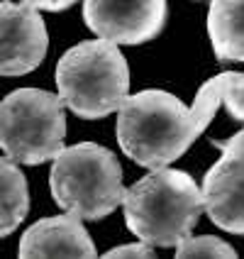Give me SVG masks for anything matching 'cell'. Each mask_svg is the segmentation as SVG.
Wrapping results in <instances>:
<instances>
[{"instance_id": "277c9868", "label": "cell", "mask_w": 244, "mask_h": 259, "mask_svg": "<svg viewBox=\"0 0 244 259\" xmlns=\"http://www.w3.org/2000/svg\"><path fill=\"white\" fill-rule=\"evenodd\" d=\"M52 161L49 188L66 213L81 220H103L122 205V169L108 147L78 142L61 147Z\"/></svg>"}, {"instance_id": "8fae6325", "label": "cell", "mask_w": 244, "mask_h": 259, "mask_svg": "<svg viewBox=\"0 0 244 259\" xmlns=\"http://www.w3.org/2000/svg\"><path fill=\"white\" fill-rule=\"evenodd\" d=\"M29 210V188L25 174L13 159H0V237L13 235Z\"/></svg>"}, {"instance_id": "5b68a950", "label": "cell", "mask_w": 244, "mask_h": 259, "mask_svg": "<svg viewBox=\"0 0 244 259\" xmlns=\"http://www.w3.org/2000/svg\"><path fill=\"white\" fill-rule=\"evenodd\" d=\"M66 137L64 101L42 88H17L0 101V149L15 164L37 166L59 154Z\"/></svg>"}, {"instance_id": "3957f363", "label": "cell", "mask_w": 244, "mask_h": 259, "mask_svg": "<svg viewBox=\"0 0 244 259\" xmlns=\"http://www.w3.org/2000/svg\"><path fill=\"white\" fill-rule=\"evenodd\" d=\"M59 98L73 115L101 120L115 113L129 93V69L117 44L86 39L57 64Z\"/></svg>"}, {"instance_id": "5bb4252c", "label": "cell", "mask_w": 244, "mask_h": 259, "mask_svg": "<svg viewBox=\"0 0 244 259\" xmlns=\"http://www.w3.org/2000/svg\"><path fill=\"white\" fill-rule=\"evenodd\" d=\"M105 259H117V257H154V247L147 245V242H129V245H120V247H113L108 249Z\"/></svg>"}, {"instance_id": "6da1fadb", "label": "cell", "mask_w": 244, "mask_h": 259, "mask_svg": "<svg viewBox=\"0 0 244 259\" xmlns=\"http://www.w3.org/2000/svg\"><path fill=\"white\" fill-rule=\"evenodd\" d=\"M220 108L215 78L205 81L196 103L186 108L166 91H139L117 108V142L134 164L147 169L169 166L186 154V149L203 135Z\"/></svg>"}, {"instance_id": "30bf717a", "label": "cell", "mask_w": 244, "mask_h": 259, "mask_svg": "<svg viewBox=\"0 0 244 259\" xmlns=\"http://www.w3.org/2000/svg\"><path fill=\"white\" fill-rule=\"evenodd\" d=\"M208 34L217 61H244V0H213Z\"/></svg>"}, {"instance_id": "2e32d148", "label": "cell", "mask_w": 244, "mask_h": 259, "mask_svg": "<svg viewBox=\"0 0 244 259\" xmlns=\"http://www.w3.org/2000/svg\"><path fill=\"white\" fill-rule=\"evenodd\" d=\"M29 5H34L37 10H49V13H54V0H27Z\"/></svg>"}, {"instance_id": "ba28073f", "label": "cell", "mask_w": 244, "mask_h": 259, "mask_svg": "<svg viewBox=\"0 0 244 259\" xmlns=\"http://www.w3.org/2000/svg\"><path fill=\"white\" fill-rule=\"evenodd\" d=\"M203 210L217 228L244 235V152H222L203 179Z\"/></svg>"}, {"instance_id": "7a4b0ae2", "label": "cell", "mask_w": 244, "mask_h": 259, "mask_svg": "<svg viewBox=\"0 0 244 259\" xmlns=\"http://www.w3.org/2000/svg\"><path fill=\"white\" fill-rule=\"evenodd\" d=\"M125 223L137 240L152 247H176L203 215V193L196 179L159 166L125 188Z\"/></svg>"}, {"instance_id": "7c38bea8", "label": "cell", "mask_w": 244, "mask_h": 259, "mask_svg": "<svg viewBox=\"0 0 244 259\" xmlns=\"http://www.w3.org/2000/svg\"><path fill=\"white\" fill-rule=\"evenodd\" d=\"M176 257L188 259V257H222V259H234L237 252L234 247L227 245L225 240L213 237V235H201V237H190L186 235L178 245H176Z\"/></svg>"}, {"instance_id": "8992f818", "label": "cell", "mask_w": 244, "mask_h": 259, "mask_svg": "<svg viewBox=\"0 0 244 259\" xmlns=\"http://www.w3.org/2000/svg\"><path fill=\"white\" fill-rule=\"evenodd\" d=\"M78 0H54V13ZM83 20L101 39L113 44L152 42L166 22V0H83Z\"/></svg>"}, {"instance_id": "52a82bcc", "label": "cell", "mask_w": 244, "mask_h": 259, "mask_svg": "<svg viewBox=\"0 0 244 259\" xmlns=\"http://www.w3.org/2000/svg\"><path fill=\"white\" fill-rule=\"evenodd\" d=\"M49 34L34 5L0 3V76H25L46 57Z\"/></svg>"}, {"instance_id": "4fadbf2b", "label": "cell", "mask_w": 244, "mask_h": 259, "mask_svg": "<svg viewBox=\"0 0 244 259\" xmlns=\"http://www.w3.org/2000/svg\"><path fill=\"white\" fill-rule=\"evenodd\" d=\"M220 91V105L227 108L230 117L244 122V73L225 71L213 76Z\"/></svg>"}, {"instance_id": "9a60e30c", "label": "cell", "mask_w": 244, "mask_h": 259, "mask_svg": "<svg viewBox=\"0 0 244 259\" xmlns=\"http://www.w3.org/2000/svg\"><path fill=\"white\" fill-rule=\"evenodd\" d=\"M215 147L220 152H244V130L237 132V135L230 137V140H220V142H215Z\"/></svg>"}, {"instance_id": "9c48e42d", "label": "cell", "mask_w": 244, "mask_h": 259, "mask_svg": "<svg viewBox=\"0 0 244 259\" xmlns=\"http://www.w3.org/2000/svg\"><path fill=\"white\" fill-rule=\"evenodd\" d=\"M20 257H95V245L81 218L54 215L34 223L20 240Z\"/></svg>"}]
</instances>
